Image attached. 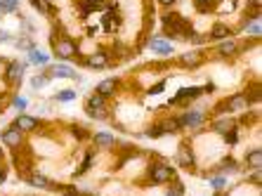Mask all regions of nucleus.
Here are the masks:
<instances>
[{
	"instance_id": "nucleus-40",
	"label": "nucleus",
	"mask_w": 262,
	"mask_h": 196,
	"mask_svg": "<svg viewBox=\"0 0 262 196\" xmlns=\"http://www.w3.org/2000/svg\"><path fill=\"white\" fill-rule=\"evenodd\" d=\"M246 182L260 189V184H262V168H260V170H248V175H246Z\"/></svg>"
},
{
	"instance_id": "nucleus-49",
	"label": "nucleus",
	"mask_w": 262,
	"mask_h": 196,
	"mask_svg": "<svg viewBox=\"0 0 262 196\" xmlns=\"http://www.w3.org/2000/svg\"><path fill=\"white\" fill-rule=\"evenodd\" d=\"M3 159H5V151H3V147H0V163H3Z\"/></svg>"
},
{
	"instance_id": "nucleus-10",
	"label": "nucleus",
	"mask_w": 262,
	"mask_h": 196,
	"mask_svg": "<svg viewBox=\"0 0 262 196\" xmlns=\"http://www.w3.org/2000/svg\"><path fill=\"white\" fill-rule=\"evenodd\" d=\"M78 59V64L80 67H88V69H106V67H111V55L106 52V50H99V52H92V55H88V57H76Z\"/></svg>"
},
{
	"instance_id": "nucleus-17",
	"label": "nucleus",
	"mask_w": 262,
	"mask_h": 196,
	"mask_svg": "<svg viewBox=\"0 0 262 196\" xmlns=\"http://www.w3.org/2000/svg\"><path fill=\"white\" fill-rule=\"evenodd\" d=\"M90 142L92 147L99 149V151H109V149L118 147V140L111 133H90Z\"/></svg>"
},
{
	"instance_id": "nucleus-8",
	"label": "nucleus",
	"mask_w": 262,
	"mask_h": 196,
	"mask_svg": "<svg viewBox=\"0 0 262 196\" xmlns=\"http://www.w3.org/2000/svg\"><path fill=\"white\" fill-rule=\"evenodd\" d=\"M180 116V125H182V130H201L203 125H206V121H208V114L206 111H201V109H184L182 114H177Z\"/></svg>"
},
{
	"instance_id": "nucleus-30",
	"label": "nucleus",
	"mask_w": 262,
	"mask_h": 196,
	"mask_svg": "<svg viewBox=\"0 0 262 196\" xmlns=\"http://www.w3.org/2000/svg\"><path fill=\"white\" fill-rule=\"evenodd\" d=\"M244 95H246V99H248V104H257V102L262 99V88H260V83H257V80L248 83V88L244 90Z\"/></svg>"
},
{
	"instance_id": "nucleus-19",
	"label": "nucleus",
	"mask_w": 262,
	"mask_h": 196,
	"mask_svg": "<svg viewBox=\"0 0 262 196\" xmlns=\"http://www.w3.org/2000/svg\"><path fill=\"white\" fill-rule=\"evenodd\" d=\"M146 48L151 50L154 55H161V57H168V55H172V43L170 40H165V38H161V36H151L149 40H146Z\"/></svg>"
},
{
	"instance_id": "nucleus-18",
	"label": "nucleus",
	"mask_w": 262,
	"mask_h": 196,
	"mask_svg": "<svg viewBox=\"0 0 262 196\" xmlns=\"http://www.w3.org/2000/svg\"><path fill=\"white\" fill-rule=\"evenodd\" d=\"M210 172H222V175H234V172H241V163H238L234 156H222L220 159V163H215L213 168H210Z\"/></svg>"
},
{
	"instance_id": "nucleus-44",
	"label": "nucleus",
	"mask_w": 262,
	"mask_h": 196,
	"mask_svg": "<svg viewBox=\"0 0 262 196\" xmlns=\"http://www.w3.org/2000/svg\"><path fill=\"white\" fill-rule=\"evenodd\" d=\"M0 43H12V33L5 29H0Z\"/></svg>"
},
{
	"instance_id": "nucleus-27",
	"label": "nucleus",
	"mask_w": 262,
	"mask_h": 196,
	"mask_svg": "<svg viewBox=\"0 0 262 196\" xmlns=\"http://www.w3.org/2000/svg\"><path fill=\"white\" fill-rule=\"evenodd\" d=\"M55 191H59V194H64V196H97L95 191L80 189V187H76V184H57Z\"/></svg>"
},
{
	"instance_id": "nucleus-9",
	"label": "nucleus",
	"mask_w": 262,
	"mask_h": 196,
	"mask_svg": "<svg viewBox=\"0 0 262 196\" xmlns=\"http://www.w3.org/2000/svg\"><path fill=\"white\" fill-rule=\"evenodd\" d=\"M0 140H3V144H5L7 149H12V151H17V149H21V144H24L26 135L17 128V125H14V123H10L7 128L0 130Z\"/></svg>"
},
{
	"instance_id": "nucleus-31",
	"label": "nucleus",
	"mask_w": 262,
	"mask_h": 196,
	"mask_svg": "<svg viewBox=\"0 0 262 196\" xmlns=\"http://www.w3.org/2000/svg\"><path fill=\"white\" fill-rule=\"evenodd\" d=\"M12 45H14L17 50H21V52H31V50L36 48V40H33L31 36H26V33H24V36H19L17 40H12Z\"/></svg>"
},
{
	"instance_id": "nucleus-22",
	"label": "nucleus",
	"mask_w": 262,
	"mask_h": 196,
	"mask_svg": "<svg viewBox=\"0 0 262 196\" xmlns=\"http://www.w3.org/2000/svg\"><path fill=\"white\" fill-rule=\"evenodd\" d=\"M118 88H121V80H118V78H104V80H99V83H97L95 92L109 99V97H114V95L118 92Z\"/></svg>"
},
{
	"instance_id": "nucleus-21",
	"label": "nucleus",
	"mask_w": 262,
	"mask_h": 196,
	"mask_svg": "<svg viewBox=\"0 0 262 196\" xmlns=\"http://www.w3.org/2000/svg\"><path fill=\"white\" fill-rule=\"evenodd\" d=\"M227 99V109H229V114H244V111L250 109L248 99H246L244 92H236V95H232V97H225Z\"/></svg>"
},
{
	"instance_id": "nucleus-42",
	"label": "nucleus",
	"mask_w": 262,
	"mask_h": 196,
	"mask_svg": "<svg viewBox=\"0 0 262 196\" xmlns=\"http://www.w3.org/2000/svg\"><path fill=\"white\" fill-rule=\"evenodd\" d=\"M165 88H168V80H159V83H156V85H151L149 88V90H146V95H151V97H156V95H161V92L165 90Z\"/></svg>"
},
{
	"instance_id": "nucleus-37",
	"label": "nucleus",
	"mask_w": 262,
	"mask_h": 196,
	"mask_svg": "<svg viewBox=\"0 0 262 196\" xmlns=\"http://www.w3.org/2000/svg\"><path fill=\"white\" fill-rule=\"evenodd\" d=\"M50 80H52V78L45 74V69H43V71H40L38 76H33V78H31V88H33V90H43V88L48 85Z\"/></svg>"
},
{
	"instance_id": "nucleus-4",
	"label": "nucleus",
	"mask_w": 262,
	"mask_h": 196,
	"mask_svg": "<svg viewBox=\"0 0 262 196\" xmlns=\"http://www.w3.org/2000/svg\"><path fill=\"white\" fill-rule=\"evenodd\" d=\"M203 95H206V90H203V85L182 88V90H177V95H175V97H170V102H168V106H170V109H189V106L194 104L196 99H201Z\"/></svg>"
},
{
	"instance_id": "nucleus-45",
	"label": "nucleus",
	"mask_w": 262,
	"mask_h": 196,
	"mask_svg": "<svg viewBox=\"0 0 262 196\" xmlns=\"http://www.w3.org/2000/svg\"><path fill=\"white\" fill-rule=\"evenodd\" d=\"M21 29L26 31V36H31V33H33V24H31L26 17H21Z\"/></svg>"
},
{
	"instance_id": "nucleus-13",
	"label": "nucleus",
	"mask_w": 262,
	"mask_h": 196,
	"mask_svg": "<svg viewBox=\"0 0 262 196\" xmlns=\"http://www.w3.org/2000/svg\"><path fill=\"white\" fill-rule=\"evenodd\" d=\"M24 182L31 184L33 189H45V191H55V187H57L55 180H50L48 175H43L40 170H31L24 178Z\"/></svg>"
},
{
	"instance_id": "nucleus-32",
	"label": "nucleus",
	"mask_w": 262,
	"mask_h": 196,
	"mask_svg": "<svg viewBox=\"0 0 262 196\" xmlns=\"http://www.w3.org/2000/svg\"><path fill=\"white\" fill-rule=\"evenodd\" d=\"M144 137H149V140H161V137H165V130H163V125H161V121L151 123V125L144 130Z\"/></svg>"
},
{
	"instance_id": "nucleus-39",
	"label": "nucleus",
	"mask_w": 262,
	"mask_h": 196,
	"mask_svg": "<svg viewBox=\"0 0 262 196\" xmlns=\"http://www.w3.org/2000/svg\"><path fill=\"white\" fill-rule=\"evenodd\" d=\"M238 135H241V128H232L229 130V133H225V135H222V140H225V144H229V147H234V144H236L238 142Z\"/></svg>"
},
{
	"instance_id": "nucleus-26",
	"label": "nucleus",
	"mask_w": 262,
	"mask_h": 196,
	"mask_svg": "<svg viewBox=\"0 0 262 196\" xmlns=\"http://www.w3.org/2000/svg\"><path fill=\"white\" fill-rule=\"evenodd\" d=\"M26 55H29V64L31 67H40V69H45L50 64V55L48 52H43V50H38V48H33L31 50V52H26Z\"/></svg>"
},
{
	"instance_id": "nucleus-11",
	"label": "nucleus",
	"mask_w": 262,
	"mask_h": 196,
	"mask_svg": "<svg viewBox=\"0 0 262 196\" xmlns=\"http://www.w3.org/2000/svg\"><path fill=\"white\" fill-rule=\"evenodd\" d=\"M208 57L203 55V50H189V52H184V55L177 57V67L187 69V71H194V69L203 67L206 64Z\"/></svg>"
},
{
	"instance_id": "nucleus-28",
	"label": "nucleus",
	"mask_w": 262,
	"mask_h": 196,
	"mask_svg": "<svg viewBox=\"0 0 262 196\" xmlns=\"http://www.w3.org/2000/svg\"><path fill=\"white\" fill-rule=\"evenodd\" d=\"M161 121V125H163V130H165V135H177V133H182V125H180V116H163V118H159Z\"/></svg>"
},
{
	"instance_id": "nucleus-47",
	"label": "nucleus",
	"mask_w": 262,
	"mask_h": 196,
	"mask_svg": "<svg viewBox=\"0 0 262 196\" xmlns=\"http://www.w3.org/2000/svg\"><path fill=\"white\" fill-rule=\"evenodd\" d=\"M177 0H159V5H163V7H172Z\"/></svg>"
},
{
	"instance_id": "nucleus-50",
	"label": "nucleus",
	"mask_w": 262,
	"mask_h": 196,
	"mask_svg": "<svg viewBox=\"0 0 262 196\" xmlns=\"http://www.w3.org/2000/svg\"><path fill=\"white\" fill-rule=\"evenodd\" d=\"M3 106H5V102H0V111H3Z\"/></svg>"
},
{
	"instance_id": "nucleus-2",
	"label": "nucleus",
	"mask_w": 262,
	"mask_h": 196,
	"mask_svg": "<svg viewBox=\"0 0 262 196\" xmlns=\"http://www.w3.org/2000/svg\"><path fill=\"white\" fill-rule=\"evenodd\" d=\"M144 182L142 184H149V187H161V184H168L177 178V170L172 163H165L161 159H154L149 161V166L144 170Z\"/></svg>"
},
{
	"instance_id": "nucleus-12",
	"label": "nucleus",
	"mask_w": 262,
	"mask_h": 196,
	"mask_svg": "<svg viewBox=\"0 0 262 196\" xmlns=\"http://www.w3.org/2000/svg\"><path fill=\"white\" fill-rule=\"evenodd\" d=\"M14 125H17L24 135H31V133H36V130L43 128V121L38 116H31V114H26V111H21V114H17V118H14Z\"/></svg>"
},
{
	"instance_id": "nucleus-5",
	"label": "nucleus",
	"mask_w": 262,
	"mask_h": 196,
	"mask_svg": "<svg viewBox=\"0 0 262 196\" xmlns=\"http://www.w3.org/2000/svg\"><path fill=\"white\" fill-rule=\"evenodd\" d=\"M52 55L59 61H73L76 55H78V45L69 36H61V38L52 36Z\"/></svg>"
},
{
	"instance_id": "nucleus-6",
	"label": "nucleus",
	"mask_w": 262,
	"mask_h": 196,
	"mask_svg": "<svg viewBox=\"0 0 262 196\" xmlns=\"http://www.w3.org/2000/svg\"><path fill=\"white\" fill-rule=\"evenodd\" d=\"M175 166L182 168V170H189V172H196V151L191 147V140H182L180 147L175 151Z\"/></svg>"
},
{
	"instance_id": "nucleus-38",
	"label": "nucleus",
	"mask_w": 262,
	"mask_h": 196,
	"mask_svg": "<svg viewBox=\"0 0 262 196\" xmlns=\"http://www.w3.org/2000/svg\"><path fill=\"white\" fill-rule=\"evenodd\" d=\"M19 10V0H0V12L3 14H14Z\"/></svg>"
},
{
	"instance_id": "nucleus-14",
	"label": "nucleus",
	"mask_w": 262,
	"mask_h": 196,
	"mask_svg": "<svg viewBox=\"0 0 262 196\" xmlns=\"http://www.w3.org/2000/svg\"><path fill=\"white\" fill-rule=\"evenodd\" d=\"M215 52H217L222 59H232V57H236L238 52H241V43H238V38L232 36V38H225V40H220L217 48H215Z\"/></svg>"
},
{
	"instance_id": "nucleus-35",
	"label": "nucleus",
	"mask_w": 262,
	"mask_h": 196,
	"mask_svg": "<svg viewBox=\"0 0 262 196\" xmlns=\"http://www.w3.org/2000/svg\"><path fill=\"white\" fill-rule=\"evenodd\" d=\"M168 184H170V187L165 189V196H187V187H184L177 178L172 180V182H168Z\"/></svg>"
},
{
	"instance_id": "nucleus-3",
	"label": "nucleus",
	"mask_w": 262,
	"mask_h": 196,
	"mask_svg": "<svg viewBox=\"0 0 262 196\" xmlns=\"http://www.w3.org/2000/svg\"><path fill=\"white\" fill-rule=\"evenodd\" d=\"M83 111H85V116L92 118V121H111V111H109V99L97 95V92H92L85 97V104H83Z\"/></svg>"
},
{
	"instance_id": "nucleus-20",
	"label": "nucleus",
	"mask_w": 262,
	"mask_h": 196,
	"mask_svg": "<svg viewBox=\"0 0 262 196\" xmlns=\"http://www.w3.org/2000/svg\"><path fill=\"white\" fill-rule=\"evenodd\" d=\"M236 125H238L236 118H232V116H215L213 121H210V133L225 135V133H229L232 128H236Z\"/></svg>"
},
{
	"instance_id": "nucleus-46",
	"label": "nucleus",
	"mask_w": 262,
	"mask_h": 196,
	"mask_svg": "<svg viewBox=\"0 0 262 196\" xmlns=\"http://www.w3.org/2000/svg\"><path fill=\"white\" fill-rule=\"evenodd\" d=\"M5 180H7V166L5 163H0V184L5 182Z\"/></svg>"
},
{
	"instance_id": "nucleus-36",
	"label": "nucleus",
	"mask_w": 262,
	"mask_h": 196,
	"mask_svg": "<svg viewBox=\"0 0 262 196\" xmlns=\"http://www.w3.org/2000/svg\"><path fill=\"white\" fill-rule=\"evenodd\" d=\"M78 97V92L71 90V88H67V90H59L55 92V102H61V104H67V102H73V99Z\"/></svg>"
},
{
	"instance_id": "nucleus-43",
	"label": "nucleus",
	"mask_w": 262,
	"mask_h": 196,
	"mask_svg": "<svg viewBox=\"0 0 262 196\" xmlns=\"http://www.w3.org/2000/svg\"><path fill=\"white\" fill-rule=\"evenodd\" d=\"M222 114H229V109H227V99H222V102H217V104L213 106V116H222Z\"/></svg>"
},
{
	"instance_id": "nucleus-29",
	"label": "nucleus",
	"mask_w": 262,
	"mask_h": 196,
	"mask_svg": "<svg viewBox=\"0 0 262 196\" xmlns=\"http://www.w3.org/2000/svg\"><path fill=\"white\" fill-rule=\"evenodd\" d=\"M31 7L36 10V12H40L43 17H55L57 14V7L50 3V0H29Z\"/></svg>"
},
{
	"instance_id": "nucleus-25",
	"label": "nucleus",
	"mask_w": 262,
	"mask_h": 196,
	"mask_svg": "<svg viewBox=\"0 0 262 196\" xmlns=\"http://www.w3.org/2000/svg\"><path fill=\"white\" fill-rule=\"evenodd\" d=\"M244 166L248 168V170H260L262 168V149H248V151L244 154Z\"/></svg>"
},
{
	"instance_id": "nucleus-34",
	"label": "nucleus",
	"mask_w": 262,
	"mask_h": 196,
	"mask_svg": "<svg viewBox=\"0 0 262 196\" xmlns=\"http://www.w3.org/2000/svg\"><path fill=\"white\" fill-rule=\"evenodd\" d=\"M241 31H246L250 38H260V36H262L260 19H253V21H248V24H241Z\"/></svg>"
},
{
	"instance_id": "nucleus-33",
	"label": "nucleus",
	"mask_w": 262,
	"mask_h": 196,
	"mask_svg": "<svg viewBox=\"0 0 262 196\" xmlns=\"http://www.w3.org/2000/svg\"><path fill=\"white\" fill-rule=\"evenodd\" d=\"M69 130H71V135L76 137V140H80V142H88V140H90V130H88L85 125L71 123V125H69Z\"/></svg>"
},
{
	"instance_id": "nucleus-24",
	"label": "nucleus",
	"mask_w": 262,
	"mask_h": 196,
	"mask_svg": "<svg viewBox=\"0 0 262 196\" xmlns=\"http://www.w3.org/2000/svg\"><path fill=\"white\" fill-rule=\"evenodd\" d=\"M203 178L208 180L213 191H227V187H229V178L222 172H203Z\"/></svg>"
},
{
	"instance_id": "nucleus-1",
	"label": "nucleus",
	"mask_w": 262,
	"mask_h": 196,
	"mask_svg": "<svg viewBox=\"0 0 262 196\" xmlns=\"http://www.w3.org/2000/svg\"><path fill=\"white\" fill-rule=\"evenodd\" d=\"M161 29H163L165 38H177V40H191L196 36L189 19H184L177 12H165L161 17Z\"/></svg>"
},
{
	"instance_id": "nucleus-16",
	"label": "nucleus",
	"mask_w": 262,
	"mask_h": 196,
	"mask_svg": "<svg viewBox=\"0 0 262 196\" xmlns=\"http://www.w3.org/2000/svg\"><path fill=\"white\" fill-rule=\"evenodd\" d=\"M45 74L50 76V78H76L78 76V71L73 67H69V64H64V61H57V64H48L45 67Z\"/></svg>"
},
{
	"instance_id": "nucleus-15",
	"label": "nucleus",
	"mask_w": 262,
	"mask_h": 196,
	"mask_svg": "<svg viewBox=\"0 0 262 196\" xmlns=\"http://www.w3.org/2000/svg\"><path fill=\"white\" fill-rule=\"evenodd\" d=\"M232 36H236V31L229 29L225 21H215V24L210 26V31H208L206 40H208V43H220V40H225V38H232Z\"/></svg>"
},
{
	"instance_id": "nucleus-41",
	"label": "nucleus",
	"mask_w": 262,
	"mask_h": 196,
	"mask_svg": "<svg viewBox=\"0 0 262 196\" xmlns=\"http://www.w3.org/2000/svg\"><path fill=\"white\" fill-rule=\"evenodd\" d=\"M10 104H12L14 109H19V111H26L29 109V99L21 97V95H12V97H10Z\"/></svg>"
},
{
	"instance_id": "nucleus-23",
	"label": "nucleus",
	"mask_w": 262,
	"mask_h": 196,
	"mask_svg": "<svg viewBox=\"0 0 262 196\" xmlns=\"http://www.w3.org/2000/svg\"><path fill=\"white\" fill-rule=\"evenodd\" d=\"M92 166H95V147H88L85 149V156H83V163H80V166L76 168V172H73V180L85 178Z\"/></svg>"
},
{
	"instance_id": "nucleus-48",
	"label": "nucleus",
	"mask_w": 262,
	"mask_h": 196,
	"mask_svg": "<svg viewBox=\"0 0 262 196\" xmlns=\"http://www.w3.org/2000/svg\"><path fill=\"white\" fill-rule=\"evenodd\" d=\"M213 196H227V191H213Z\"/></svg>"
},
{
	"instance_id": "nucleus-7",
	"label": "nucleus",
	"mask_w": 262,
	"mask_h": 196,
	"mask_svg": "<svg viewBox=\"0 0 262 196\" xmlns=\"http://www.w3.org/2000/svg\"><path fill=\"white\" fill-rule=\"evenodd\" d=\"M29 67H31L29 61H21V59L7 61L5 71H3V80H5L10 88H19L21 83H24V74H26V69Z\"/></svg>"
}]
</instances>
